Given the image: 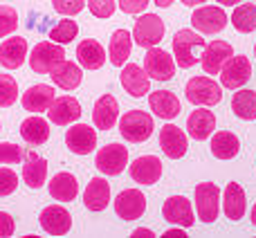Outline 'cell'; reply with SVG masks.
<instances>
[{
	"instance_id": "1",
	"label": "cell",
	"mask_w": 256,
	"mask_h": 238,
	"mask_svg": "<svg viewBox=\"0 0 256 238\" xmlns=\"http://www.w3.org/2000/svg\"><path fill=\"white\" fill-rule=\"evenodd\" d=\"M171 45H173L176 66L189 70V68H194L200 63V56H202L204 48H207V40L191 30H180L176 36H173Z\"/></svg>"
},
{
	"instance_id": "2",
	"label": "cell",
	"mask_w": 256,
	"mask_h": 238,
	"mask_svg": "<svg viewBox=\"0 0 256 238\" xmlns=\"http://www.w3.org/2000/svg\"><path fill=\"white\" fill-rule=\"evenodd\" d=\"M153 115L144 110H130L126 112L124 117L120 119V132L126 142H132V144H140V142H146L150 135H153Z\"/></svg>"
},
{
	"instance_id": "3",
	"label": "cell",
	"mask_w": 256,
	"mask_h": 238,
	"mask_svg": "<svg viewBox=\"0 0 256 238\" xmlns=\"http://www.w3.org/2000/svg\"><path fill=\"white\" fill-rule=\"evenodd\" d=\"M63 58H66L63 45L54 43V40H40L38 45H34L30 54V68L36 74H50Z\"/></svg>"
},
{
	"instance_id": "4",
	"label": "cell",
	"mask_w": 256,
	"mask_h": 238,
	"mask_svg": "<svg viewBox=\"0 0 256 238\" xmlns=\"http://www.w3.org/2000/svg\"><path fill=\"white\" fill-rule=\"evenodd\" d=\"M184 94L189 99V104L194 106H216L218 102L222 99V92H220V86L212 79V76H194L189 79L184 88Z\"/></svg>"
},
{
	"instance_id": "5",
	"label": "cell",
	"mask_w": 256,
	"mask_h": 238,
	"mask_svg": "<svg viewBox=\"0 0 256 238\" xmlns=\"http://www.w3.org/2000/svg\"><path fill=\"white\" fill-rule=\"evenodd\" d=\"M196 209H198V218L204 225H212L216 222L218 212H220V189H218L214 182H200L196 186Z\"/></svg>"
},
{
	"instance_id": "6",
	"label": "cell",
	"mask_w": 256,
	"mask_h": 238,
	"mask_svg": "<svg viewBox=\"0 0 256 238\" xmlns=\"http://www.w3.org/2000/svg\"><path fill=\"white\" fill-rule=\"evenodd\" d=\"M132 40H135L137 48H155L160 40L164 38V22L160 16L155 14H142L135 20V27H132Z\"/></svg>"
},
{
	"instance_id": "7",
	"label": "cell",
	"mask_w": 256,
	"mask_h": 238,
	"mask_svg": "<svg viewBox=\"0 0 256 238\" xmlns=\"http://www.w3.org/2000/svg\"><path fill=\"white\" fill-rule=\"evenodd\" d=\"M220 86L227 90H238L243 88L245 84L250 81V76H252V63H250L248 56H243V54H232L230 58L225 61V66L220 68Z\"/></svg>"
},
{
	"instance_id": "8",
	"label": "cell",
	"mask_w": 256,
	"mask_h": 238,
	"mask_svg": "<svg viewBox=\"0 0 256 238\" xmlns=\"http://www.w3.org/2000/svg\"><path fill=\"white\" fill-rule=\"evenodd\" d=\"M144 70L153 81H171L176 76V61L166 50H160L155 45V48L146 50Z\"/></svg>"
},
{
	"instance_id": "9",
	"label": "cell",
	"mask_w": 256,
	"mask_h": 238,
	"mask_svg": "<svg viewBox=\"0 0 256 238\" xmlns=\"http://www.w3.org/2000/svg\"><path fill=\"white\" fill-rule=\"evenodd\" d=\"M230 22V16L225 14L222 7L216 4H207V7H198L191 16V25L200 32V34H218L222 32Z\"/></svg>"
},
{
	"instance_id": "10",
	"label": "cell",
	"mask_w": 256,
	"mask_h": 238,
	"mask_svg": "<svg viewBox=\"0 0 256 238\" xmlns=\"http://www.w3.org/2000/svg\"><path fill=\"white\" fill-rule=\"evenodd\" d=\"M128 164V148L122 144H106L99 148L97 158H94V166L104 173V176H120Z\"/></svg>"
},
{
	"instance_id": "11",
	"label": "cell",
	"mask_w": 256,
	"mask_h": 238,
	"mask_svg": "<svg viewBox=\"0 0 256 238\" xmlns=\"http://www.w3.org/2000/svg\"><path fill=\"white\" fill-rule=\"evenodd\" d=\"M160 148L171 160L184 158L186 148H189L186 132L182 130V128H178L176 124H164V126L160 128Z\"/></svg>"
},
{
	"instance_id": "12",
	"label": "cell",
	"mask_w": 256,
	"mask_h": 238,
	"mask_svg": "<svg viewBox=\"0 0 256 238\" xmlns=\"http://www.w3.org/2000/svg\"><path fill=\"white\" fill-rule=\"evenodd\" d=\"M162 218L178 227H194L196 222L194 207H191L189 198H184V196H171L162 204Z\"/></svg>"
},
{
	"instance_id": "13",
	"label": "cell",
	"mask_w": 256,
	"mask_h": 238,
	"mask_svg": "<svg viewBox=\"0 0 256 238\" xmlns=\"http://www.w3.org/2000/svg\"><path fill=\"white\" fill-rule=\"evenodd\" d=\"M66 146L74 155H90L97 148V130L88 124H74L66 132Z\"/></svg>"
},
{
	"instance_id": "14",
	"label": "cell",
	"mask_w": 256,
	"mask_h": 238,
	"mask_svg": "<svg viewBox=\"0 0 256 238\" xmlns=\"http://www.w3.org/2000/svg\"><path fill=\"white\" fill-rule=\"evenodd\" d=\"M146 212V196L137 189H124L115 198V214L122 220H137Z\"/></svg>"
},
{
	"instance_id": "15",
	"label": "cell",
	"mask_w": 256,
	"mask_h": 238,
	"mask_svg": "<svg viewBox=\"0 0 256 238\" xmlns=\"http://www.w3.org/2000/svg\"><path fill=\"white\" fill-rule=\"evenodd\" d=\"M120 81H122V88L135 99H140V97H144L146 92H150V76L146 74V70L140 68L137 63H124Z\"/></svg>"
},
{
	"instance_id": "16",
	"label": "cell",
	"mask_w": 256,
	"mask_h": 238,
	"mask_svg": "<svg viewBox=\"0 0 256 238\" xmlns=\"http://www.w3.org/2000/svg\"><path fill=\"white\" fill-rule=\"evenodd\" d=\"M40 227L50 236H66L72 230V216L66 207L61 204H50L40 212Z\"/></svg>"
},
{
	"instance_id": "17",
	"label": "cell",
	"mask_w": 256,
	"mask_h": 238,
	"mask_svg": "<svg viewBox=\"0 0 256 238\" xmlns=\"http://www.w3.org/2000/svg\"><path fill=\"white\" fill-rule=\"evenodd\" d=\"M234 54V48H232V43H227V40H212V43L204 48L202 56H200V66H202L204 74H218L220 72V68L225 66V61Z\"/></svg>"
},
{
	"instance_id": "18",
	"label": "cell",
	"mask_w": 256,
	"mask_h": 238,
	"mask_svg": "<svg viewBox=\"0 0 256 238\" xmlns=\"http://www.w3.org/2000/svg\"><path fill=\"white\" fill-rule=\"evenodd\" d=\"M48 117L52 124L56 126H68V124H74L81 117V104L76 102L70 94H63V97H54L52 106L48 108Z\"/></svg>"
},
{
	"instance_id": "19",
	"label": "cell",
	"mask_w": 256,
	"mask_h": 238,
	"mask_svg": "<svg viewBox=\"0 0 256 238\" xmlns=\"http://www.w3.org/2000/svg\"><path fill=\"white\" fill-rule=\"evenodd\" d=\"M130 178L144 186H153L162 178V162L155 155H142L130 164Z\"/></svg>"
},
{
	"instance_id": "20",
	"label": "cell",
	"mask_w": 256,
	"mask_h": 238,
	"mask_svg": "<svg viewBox=\"0 0 256 238\" xmlns=\"http://www.w3.org/2000/svg\"><path fill=\"white\" fill-rule=\"evenodd\" d=\"M214 128H216V115L207 110V106H200L198 110H194L186 117V130H189L191 140H207L209 135H214Z\"/></svg>"
},
{
	"instance_id": "21",
	"label": "cell",
	"mask_w": 256,
	"mask_h": 238,
	"mask_svg": "<svg viewBox=\"0 0 256 238\" xmlns=\"http://www.w3.org/2000/svg\"><path fill=\"white\" fill-rule=\"evenodd\" d=\"M148 106L155 117L160 119H176L180 115V99L171 92V90H155L148 94Z\"/></svg>"
},
{
	"instance_id": "22",
	"label": "cell",
	"mask_w": 256,
	"mask_h": 238,
	"mask_svg": "<svg viewBox=\"0 0 256 238\" xmlns=\"http://www.w3.org/2000/svg\"><path fill=\"white\" fill-rule=\"evenodd\" d=\"M27 58V38L14 36L0 43V66L7 70H16Z\"/></svg>"
},
{
	"instance_id": "23",
	"label": "cell",
	"mask_w": 256,
	"mask_h": 238,
	"mask_svg": "<svg viewBox=\"0 0 256 238\" xmlns=\"http://www.w3.org/2000/svg\"><path fill=\"white\" fill-rule=\"evenodd\" d=\"M54 88L52 86H45V84H36L32 88H27V92H22L20 104L25 110L30 112H45L54 102Z\"/></svg>"
},
{
	"instance_id": "24",
	"label": "cell",
	"mask_w": 256,
	"mask_h": 238,
	"mask_svg": "<svg viewBox=\"0 0 256 238\" xmlns=\"http://www.w3.org/2000/svg\"><path fill=\"white\" fill-rule=\"evenodd\" d=\"M117 117H120V104L112 94H104V97L97 99L92 110V122L99 130H110L115 128Z\"/></svg>"
},
{
	"instance_id": "25",
	"label": "cell",
	"mask_w": 256,
	"mask_h": 238,
	"mask_svg": "<svg viewBox=\"0 0 256 238\" xmlns=\"http://www.w3.org/2000/svg\"><path fill=\"white\" fill-rule=\"evenodd\" d=\"M22 180L30 189H40L48 180V162L38 153L30 150L25 153V164H22Z\"/></svg>"
},
{
	"instance_id": "26",
	"label": "cell",
	"mask_w": 256,
	"mask_h": 238,
	"mask_svg": "<svg viewBox=\"0 0 256 238\" xmlns=\"http://www.w3.org/2000/svg\"><path fill=\"white\" fill-rule=\"evenodd\" d=\"M222 209H225V218H230L234 222L245 216V212H248V198H245V191L238 182H230L225 186Z\"/></svg>"
},
{
	"instance_id": "27",
	"label": "cell",
	"mask_w": 256,
	"mask_h": 238,
	"mask_svg": "<svg viewBox=\"0 0 256 238\" xmlns=\"http://www.w3.org/2000/svg\"><path fill=\"white\" fill-rule=\"evenodd\" d=\"M110 202V184L104 178H92L84 191V204L90 212H104Z\"/></svg>"
},
{
	"instance_id": "28",
	"label": "cell",
	"mask_w": 256,
	"mask_h": 238,
	"mask_svg": "<svg viewBox=\"0 0 256 238\" xmlns=\"http://www.w3.org/2000/svg\"><path fill=\"white\" fill-rule=\"evenodd\" d=\"M76 61L86 70H99L106 63V52H104L102 43L94 38H84L76 45Z\"/></svg>"
},
{
	"instance_id": "29",
	"label": "cell",
	"mask_w": 256,
	"mask_h": 238,
	"mask_svg": "<svg viewBox=\"0 0 256 238\" xmlns=\"http://www.w3.org/2000/svg\"><path fill=\"white\" fill-rule=\"evenodd\" d=\"M48 189H50V196L54 200H58V202H72L76 198V194H79V182H76V178L72 173L61 171L50 180Z\"/></svg>"
},
{
	"instance_id": "30",
	"label": "cell",
	"mask_w": 256,
	"mask_h": 238,
	"mask_svg": "<svg viewBox=\"0 0 256 238\" xmlns=\"http://www.w3.org/2000/svg\"><path fill=\"white\" fill-rule=\"evenodd\" d=\"M50 79H52L54 86H58V88H63V90H74L81 86L84 72H81V68L76 66V63L63 58V61L50 72Z\"/></svg>"
},
{
	"instance_id": "31",
	"label": "cell",
	"mask_w": 256,
	"mask_h": 238,
	"mask_svg": "<svg viewBox=\"0 0 256 238\" xmlns=\"http://www.w3.org/2000/svg\"><path fill=\"white\" fill-rule=\"evenodd\" d=\"M20 137L27 142L30 146H40L50 140V124L45 122L43 117L34 115L27 117L25 122L20 124Z\"/></svg>"
},
{
	"instance_id": "32",
	"label": "cell",
	"mask_w": 256,
	"mask_h": 238,
	"mask_svg": "<svg viewBox=\"0 0 256 238\" xmlns=\"http://www.w3.org/2000/svg\"><path fill=\"white\" fill-rule=\"evenodd\" d=\"M240 150V140L230 130H218L212 137V155L218 160H232Z\"/></svg>"
},
{
	"instance_id": "33",
	"label": "cell",
	"mask_w": 256,
	"mask_h": 238,
	"mask_svg": "<svg viewBox=\"0 0 256 238\" xmlns=\"http://www.w3.org/2000/svg\"><path fill=\"white\" fill-rule=\"evenodd\" d=\"M130 48H132V36L128 30H117L110 38L108 45V58H110L112 66L122 68L130 56Z\"/></svg>"
},
{
	"instance_id": "34",
	"label": "cell",
	"mask_w": 256,
	"mask_h": 238,
	"mask_svg": "<svg viewBox=\"0 0 256 238\" xmlns=\"http://www.w3.org/2000/svg\"><path fill=\"white\" fill-rule=\"evenodd\" d=\"M232 110H234V115L238 119L254 122L256 119V92L254 90L238 88V92H234V97H232Z\"/></svg>"
},
{
	"instance_id": "35",
	"label": "cell",
	"mask_w": 256,
	"mask_h": 238,
	"mask_svg": "<svg viewBox=\"0 0 256 238\" xmlns=\"http://www.w3.org/2000/svg\"><path fill=\"white\" fill-rule=\"evenodd\" d=\"M232 25L240 32V34H250L256 30V4L252 2H243L236 4L234 14H232Z\"/></svg>"
},
{
	"instance_id": "36",
	"label": "cell",
	"mask_w": 256,
	"mask_h": 238,
	"mask_svg": "<svg viewBox=\"0 0 256 238\" xmlns=\"http://www.w3.org/2000/svg\"><path fill=\"white\" fill-rule=\"evenodd\" d=\"M76 34H79V25L74 20H70V18H63L50 30V40H54L58 45H68L76 38Z\"/></svg>"
},
{
	"instance_id": "37",
	"label": "cell",
	"mask_w": 256,
	"mask_h": 238,
	"mask_svg": "<svg viewBox=\"0 0 256 238\" xmlns=\"http://www.w3.org/2000/svg\"><path fill=\"white\" fill-rule=\"evenodd\" d=\"M18 99V84L12 74H0V108L14 106Z\"/></svg>"
},
{
	"instance_id": "38",
	"label": "cell",
	"mask_w": 256,
	"mask_h": 238,
	"mask_svg": "<svg viewBox=\"0 0 256 238\" xmlns=\"http://www.w3.org/2000/svg\"><path fill=\"white\" fill-rule=\"evenodd\" d=\"M18 27V14L9 4H0V38L14 34Z\"/></svg>"
},
{
	"instance_id": "39",
	"label": "cell",
	"mask_w": 256,
	"mask_h": 238,
	"mask_svg": "<svg viewBox=\"0 0 256 238\" xmlns=\"http://www.w3.org/2000/svg\"><path fill=\"white\" fill-rule=\"evenodd\" d=\"M25 160V150L12 142H0V164H18Z\"/></svg>"
},
{
	"instance_id": "40",
	"label": "cell",
	"mask_w": 256,
	"mask_h": 238,
	"mask_svg": "<svg viewBox=\"0 0 256 238\" xmlns=\"http://www.w3.org/2000/svg\"><path fill=\"white\" fill-rule=\"evenodd\" d=\"M86 4L97 18H110L115 14V0H86Z\"/></svg>"
},
{
	"instance_id": "41",
	"label": "cell",
	"mask_w": 256,
	"mask_h": 238,
	"mask_svg": "<svg viewBox=\"0 0 256 238\" xmlns=\"http://www.w3.org/2000/svg\"><path fill=\"white\" fill-rule=\"evenodd\" d=\"M16 189H18V176L12 171V168L2 166L0 168V198L14 194Z\"/></svg>"
},
{
	"instance_id": "42",
	"label": "cell",
	"mask_w": 256,
	"mask_h": 238,
	"mask_svg": "<svg viewBox=\"0 0 256 238\" xmlns=\"http://www.w3.org/2000/svg\"><path fill=\"white\" fill-rule=\"evenodd\" d=\"M52 4L63 16H74L86 7V0H52Z\"/></svg>"
},
{
	"instance_id": "43",
	"label": "cell",
	"mask_w": 256,
	"mask_h": 238,
	"mask_svg": "<svg viewBox=\"0 0 256 238\" xmlns=\"http://www.w3.org/2000/svg\"><path fill=\"white\" fill-rule=\"evenodd\" d=\"M117 4L124 14H142L148 7V0H117Z\"/></svg>"
},
{
	"instance_id": "44",
	"label": "cell",
	"mask_w": 256,
	"mask_h": 238,
	"mask_svg": "<svg viewBox=\"0 0 256 238\" xmlns=\"http://www.w3.org/2000/svg\"><path fill=\"white\" fill-rule=\"evenodd\" d=\"M14 230H16V222H14V218L9 216L7 212H0V238L12 236Z\"/></svg>"
},
{
	"instance_id": "45",
	"label": "cell",
	"mask_w": 256,
	"mask_h": 238,
	"mask_svg": "<svg viewBox=\"0 0 256 238\" xmlns=\"http://www.w3.org/2000/svg\"><path fill=\"white\" fill-rule=\"evenodd\" d=\"M164 238H184L186 236V232H184V227H171V230H166V232H164V234H162Z\"/></svg>"
},
{
	"instance_id": "46",
	"label": "cell",
	"mask_w": 256,
	"mask_h": 238,
	"mask_svg": "<svg viewBox=\"0 0 256 238\" xmlns=\"http://www.w3.org/2000/svg\"><path fill=\"white\" fill-rule=\"evenodd\" d=\"M130 236H132V238H153L155 234H153L150 230H146V227H140V230H135Z\"/></svg>"
},
{
	"instance_id": "47",
	"label": "cell",
	"mask_w": 256,
	"mask_h": 238,
	"mask_svg": "<svg viewBox=\"0 0 256 238\" xmlns=\"http://www.w3.org/2000/svg\"><path fill=\"white\" fill-rule=\"evenodd\" d=\"M220 7H236V4H240L243 0H216Z\"/></svg>"
},
{
	"instance_id": "48",
	"label": "cell",
	"mask_w": 256,
	"mask_h": 238,
	"mask_svg": "<svg viewBox=\"0 0 256 238\" xmlns=\"http://www.w3.org/2000/svg\"><path fill=\"white\" fill-rule=\"evenodd\" d=\"M182 4H186V7H196V4H200V2H207V0H180Z\"/></svg>"
},
{
	"instance_id": "49",
	"label": "cell",
	"mask_w": 256,
	"mask_h": 238,
	"mask_svg": "<svg viewBox=\"0 0 256 238\" xmlns=\"http://www.w3.org/2000/svg\"><path fill=\"white\" fill-rule=\"evenodd\" d=\"M153 2L158 4V7H162V9H164V7H171L173 0H153Z\"/></svg>"
},
{
	"instance_id": "50",
	"label": "cell",
	"mask_w": 256,
	"mask_h": 238,
	"mask_svg": "<svg viewBox=\"0 0 256 238\" xmlns=\"http://www.w3.org/2000/svg\"><path fill=\"white\" fill-rule=\"evenodd\" d=\"M250 218H252V225L256 227V204L252 207V214H250Z\"/></svg>"
},
{
	"instance_id": "51",
	"label": "cell",
	"mask_w": 256,
	"mask_h": 238,
	"mask_svg": "<svg viewBox=\"0 0 256 238\" xmlns=\"http://www.w3.org/2000/svg\"><path fill=\"white\" fill-rule=\"evenodd\" d=\"M254 56H256V43H254Z\"/></svg>"
},
{
	"instance_id": "52",
	"label": "cell",
	"mask_w": 256,
	"mask_h": 238,
	"mask_svg": "<svg viewBox=\"0 0 256 238\" xmlns=\"http://www.w3.org/2000/svg\"><path fill=\"white\" fill-rule=\"evenodd\" d=\"M0 130H2V128H0Z\"/></svg>"
}]
</instances>
